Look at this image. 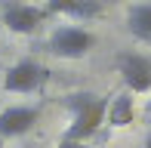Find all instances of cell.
<instances>
[{
	"label": "cell",
	"instance_id": "cell-1",
	"mask_svg": "<svg viewBox=\"0 0 151 148\" xmlns=\"http://www.w3.org/2000/svg\"><path fill=\"white\" fill-rule=\"evenodd\" d=\"M65 108L71 111V124L65 126L62 139H71V142H86V139L96 136V133H99V126L105 124L108 99L96 96V93H71V96H65Z\"/></svg>",
	"mask_w": 151,
	"mask_h": 148
},
{
	"label": "cell",
	"instance_id": "cell-2",
	"mask_svg": "<svg viewBox=\"0 0 151 148\" xmlns=\"http://www.w3.org/2000/svg\"><path fill=\"white\" fill-rule=\"evenodd\" d=\"M96 46V34L90 28H77V25H62L50 34L46 50L59 59H83Z\"/></svg>",
	"mask_w": 151,
	"mask_h": 148
},
{
	"label": "cell",
	"instance_id": "cell-3",
	"mask_svg": "<svg viewBox=\"0 0 151 148\" xmlns=\"http://www.w3.org/2000/svg\"><path fill=\"white\" fill-rule=\"evenodd\" d=\"M46 83V68L34 59H19L3 74V93H37Z\"/></svg>",
	"mask_w": 151,
	"mask_h": 148
},
{
	"label": "cell",
	"instance_id": "cell-4",
	"mask_svg": "<svg viewBox=\"0 0 151 148\" xmlns=\"http://www.w3.org/2000/svg\"><path fill=\"white\" fill-rule=\"evenodd\" d=\"M117 74L127 83V93H151V56H145V52H120Z\"/></svg>",
	"mask_w": 151,
	"mask_h": 148
},
{
	"label": "cell",
	"instance_id": "cell-5",
	"mask_svg": "<svg viewBox=\"0 0 151 148\" xmlns=\"http://www.w3.org/2000/svg\"><path fill=\"white\" fill-rule=\"evenodd\" d=\"M46 9L43 6H31V3H6L3 12H0V25L9 28L12 34H34L40 25L46 22Z\"/></svg>",
	"mask_w": 151,
	"mask_h": 148
},
{
	"label": "cell",
	"instance_id": "cell-6",
	"mask_svg": "<svg viewBox=\"0 0 151 148\" xmlns=\"http://www.w3.org/2000/svg\"><path fill=\"white\" fill-rule=\"evenodd\" d=\"M37 120H40V108L37 105H9V108L0 111V139L25 136Z\"/></svg>",
	"mask_w": 151,
	"mask_h": 148
},
{
	"label": "cell",
	"instance_id": "cell-7",
	"mask_svg": "<svg viewBox=\"0 0 151 148\" xmlns=\"http://www.w3.org/2000/svg\"><path fill=\"white\" fill-rule=\"evenodd\" d=\"M127 28L129 34L142 43H151V3H136L127 12Z\"/></svg>",
	"mask_w": 151,
	"mask_h": 148
},
{
	"label": "cell",
	"instance_id": "cell-8",
	"mask_svg": "<svg viewBox=\"0 0 151 148\" xmlns=\"http://www.w3.org/2000/svg\"><path fill=\"white\" fill-rule=\"evenodd\" d=\"M105 117H108V124H111V126H127V124H133V117H136L133 93H120V96H114L111 102H108V108H105Z\"/></svg>",
	"mask_w": 151,
	"mask_h": 148
},
{
	"label": "cell",
	"instance_id": "cell-9",
	"mask_svg": "<svg viewBox=\"0 0 151 148\" xmlns=\"http://www.w3.org/2000/svg\"><path fill=\"white\" fill-rule=\"evenodd\" d=\"M74 6H77V0H46L43 9H46V16H68Z\"/></svg>",
	"mask_w": 151,
	"mask_h": 148
},
{
	"label": "cell",
	"instance_id": "cell-10",
	"mask_svg": "<svg viewBox=\"0 0 151 148\" xmlns=\"http://www.w3.org/2000/svg\"><path fill=\"white\" fill-rule=\"evenodd\" d=\"M96 12H99V0H77V6H74L68 16H74V19H93Z\"/></svg>",
	"mask_w": 151,
	"mask_h": 148
},
{
	"label": "cell",
	"instance_id": "cell-11",
	"mask_svg": "<svg viewBox=\"0 0 151 148\" xmlns=\"http://www.w3.org/2000/svg\"><path fill=\"white\" fill-rule=\"evenodd\" d=\"M52 148H86V142H71V139H59Z\"/></svg>",
	"mask_w": 151,
	"mask_h": 148
},
{
	"label": "cell",
	"instance_id": "cell-12",
	"mask_svg": "<svg viewBox=\"0 0 151 148\" xmlns=\"http://www.w3.org/2000/svg\"><path fill=\"white\" fill-rule=\"evenodd\" d=\"M142 148H151V133H148V136H145V145H142Z\"/></svg>",
	"mask_w": 151,
	"mask_h": 148
},
{
	"label": "cell",
	"instance_id": "cell-13",
	"mask_svg": "<svg viewBox=\"0 0 151 148\" xmlns=\"http://www.w3.org/2000/svg\"><path fill=\"white\" fill-rule=\"evenodd\" d=\"M145 111H148V117H151V99H148V105H145Z\"/></svg>",
	"mask_w": 151,
	"mask_h": 148
},
{
	"label": "cell",
	"instance_id": "cell-14",
	"mask_svg": "<svg viewBox=\"0 0 151 148\" xmlns=\"http://www.w3.org/2000/svg\"><path fill=\"white\" fill-rule=\"evenodd\" d=\"M0 148H3V139H0Z\"/></svg>",
	"mask_w": 151,
	"mask_h": 148
}]
</instances>
